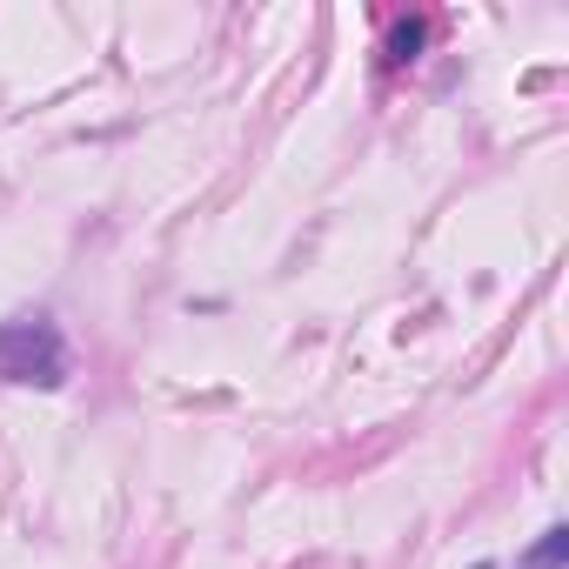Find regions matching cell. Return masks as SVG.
Wrapping results in <instances>:
<instances>
[{
  "label": "cell",
  "mask_w": 569,
  "mask_h": 569,
  "mask_svg": "<svg viewBox=\"0 0 569 569\" xmlns=\"http://www.w3.org/2000/svg\"><path fill=\"white\" fill-rule=\"evenodd\" d=\"M0 382H28V389H61L68 382V342L48 316L0 322Z\"/></svg>",
  "instance_id": "1"
},
{
  "label": "cell",
  "mask_w": 569,
  "mask_h": 569,
  "mask_svg": "<svg viewBox=\"0 0 569 569\" xmlns=\"http://www.w3.org/2000/svg\"><path fill=\"white\" fill-rule=\"evenodd\" d=\"M562 549H569V529H542V542L529 549V569H562Z\"/></svg>",
  "instance_id": "2"
}]
</instances>
